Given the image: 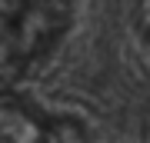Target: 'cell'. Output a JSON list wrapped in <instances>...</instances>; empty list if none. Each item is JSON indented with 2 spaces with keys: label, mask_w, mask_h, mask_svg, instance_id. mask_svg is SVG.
Listing matches in <instances>:
<instances>
[{
  "label": "cell",
  "mask_w": 150,
  "mask_h": 143,
  "mask_svg": "<svg viewBox=\"0 0 150 143\" xmlns=\"http://www.w3.org/2000/svg\"><path fill=\"white\" fill-rule=\"evenodd\" d=\"M37 143H87V130L74 117H50L37 130Z\"/></svg>",
  "instance_id": "cell-1"
},
{
  "label": "cell",
  "mask_w": 150,
  "mask_h": 143,
  "mask_svg": "<svg viewBox=\"0 0 150 143\" xmlns=\"http://www.w3.org/2000/svg\"><path fill=\"white\" fill-rule=\"evenodd\" d=\"M140 30H144V37L150 40V0L140 4Z\"/></svg>",
  "instance_id": "cell-2"
}]
</instances>
